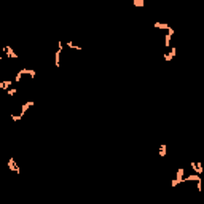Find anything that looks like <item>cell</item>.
Returning <instances> with one entry per match:
<instances>
[{
	"label": "cell",
	"instance_id": "cell-1",
	"mask_svg": "<svg viewBox=\"0 0 204 204\" xmlns=\"http://www.w3.org/2000/svg\"><path fill=\"white\" fill-rule=\"evenodd\" d=\"M183 172H185L183 167H178V171H177V174H176V178H174L172 183H171V187H172V188H176L177 185H180L182 182H183Z\"/></svg>",
	"mask_w": 204,
	"mask_h": 204
},
{
	"label": "cell",
	"instance_id": "cell-2",
	"mask_svg": "<svg viewBox=\"0 0 204 204\" xmlns=\"http://www.w3.org/2000/svg\"><path fill=\"white\" fill-rule=\"evenodd\" d=\"M61 53H62V42H57V50H56V53H54V65L56 67H59L61 65Z\"/></svg>",
	"mask_w": 204,
	"mask_h": 204
},
{
	"label": "cell",
	"instance_id": "cell-3",
	"mask_svg": "<svg viewBox=\"0 0 204 204\" xmlns=\"http://www.w3.org/2000/svg\"><path fill=\"white\" fill-rule=\"evenodd\" d=\"M191 171H193V172H195V174H198V176H201V174L204 172V167H203V164H201V163H196V161H191Z\"/></svg>",
	"mask_w": 204,
	"mask_h": 204
},
{
	"label": "cell",
	"instance_id": "cell-4",
	"mask_svg": "<svg viewBox=\"0 0 204 204\" xmlns=\"http://www.w3.org/2000/svg\"><path fill=\"white\" fill-rule=\"evenodd\" d=\"M176 54H177V48H171L169 51H167V53L163 54V57H164L166 62H171V61L174 59V56H176Z\"/></svg>",
	"mask_w": 204,
	"mask_h": 204
},
{
	"label": "cell",
	"instance_id": "cell-5",
	"mask_svg": "<svg viewBox=\"0 0 204 204\" xmlns=\"http://www.w3.org/2000/svg\"><path fill=\"white\" fill-rule=\"evenodd\" d=\"M8 169L10 171H13V172H16L18 176L21 174V171H19V167H18V164H16V161H14L13 158H8Z\"/></svg>",
	"mask_w": 204,
	"mask_h": 204
},
{
	"label": "cell",
	"instance_id": "cell-6",
	"mask_svg": "<svg viewBox=\"0 0 204 204\" xmlns=\"http://www.w3.org/2000/svg\"><path fill=\"white\" fill-rule=\"evenodd\" d=\"M176 34V30H174L172 27L167 30V34H166V38H164V43H166V48H169L171 46V40H172V35Z\"/></svg>",
	"mask_w": 204,
	"mask_h": 204
},
{
	"label": "cell",
	"instance_id": "cell-7",
	"mask_svg": "<svg viewBox=\"0 0 204 204\" xmlns=\"http://www.w3.org/2000/svg\"><path fill=\"white\" fill-rule=\"evenodd\" d=\"M3 51H5V54L8 57H13V59H18V57H19V56H18V53H14V51H13L11 46H3Z\"/></svg>",
	"mask_w": 204,
	"mask_h": 204
},
{
	"label": "cell",
	"instance_id": "cell-8",
	"mask_svg": "<svg viewBox=\"0 0 204 204\" xmlns=\"http://www.w3.org/2000/svg\"><path fill=\"white\" fill-rule=\"evenodd\" d=\"M201 180H203L201 176H198V174H195V172L183 178V182H196V183H198V182H201Z\"/></svg>",
	"mask_w": 204,
	"mask_h": 204
},
{
	"label": "cell",
	"instance_id": "cell-9",
	"mask_svg": "<svg viewBox=\"0 0 204 204\" xmlns=\"http://www.w3.org/2000/svg\"><path fill=\"white\" fill-rule=\"evenodd\" d=\"M34 104H35V102H32V101H29V102H25V104H23V105H21V112H19V115H21V116H24V115H25V112H27Z\"/></svg>",
	"mask_w": 204,
	"mask_h": 204
},
{
	"label": "cell",
	"instance_id": "cell-10",
	"mask_svg": "<svg viewBox=\"0 0 204 204\" xmlns=\"http://www.w3.org/2000/svg\"><path fill=\"white\" fill-rule=\"evenodd\" d=\"M153 27H155V29H161V30H169L171 25L166 24V23H159V21H155V23H153Z\"/></svg>",
	"mask_w": 204,
	"mask_h": 204
},
{
	"label": "cell",
	"instance_id": "cell-11",
	"mask_svg": "<svg viewBox=\"0 0 204 204\" xmlns=\"http://www.w3.org/2000/svg\"><path fill=\"white\" fill-rule=\"evenodd\" d=\"M21 72H23V75H29L30 78H35V75H37L34 69H21Z\"/></svg>",
	"mask_w": 204,
	"mask_h": 204
},
{
	"label": "cell",
	"instance_id": "cell-12",
	"mask_svg": "<svg viewBox=\"0 0 204 204\" xmlns=\"http://www.w3.org/2000/svg\"><path fill=\"white\" fill-rule=\"evenodd\" d=\"M11 85H13L11 80H5V81H0V89H6V91H8Z\"/></svg>",
	"mask_w": 204,
	"mask_h": 204
},
{
	"label": "cell",
	"instance_id": "cell-13",
	"mask_svg": "<svg viewBox=\"0 0 204 204\" xmlns=\"http://www.w3.org/2000/svg\"><path fill=\"white\" fill-rule=\"evenodd\" d=\"M166 150H167L166 144H161V145H159V153H158V155L161 156V158H164V156H166Z\"/></svg>",
	"mask_w": 204,
	"mask_h": 204
},
{
	"label": "cell",
	"instance_id": "cell-14",
	"mask_svg": "<svg viewBox=\"0 0 204 204\" xmlns=\"http://www.w3.org/2000/svg\"><path fill=\"white\" fill-rule=\"evenodd\" d=\"M65 45H67L69 46V48H72V50H76V51H81L83 48H81V46H78V45H75V43L74 42H67V43H65Z\"/></svg>",
	"mask_w": 204,
	"mask_h": 204
},
{
	"label": "cell",
	"instance_id": "cell-15",
	"mask_svg": "<svg viewBox=\"0 0 204 204\" xmlns=\"http://www.w3.org/2000/svg\"><path fill=\"white\" fill-rule=\"evenodd\" d=\"M21 78H23V72H18V74H16V76H14V83H19L21 81Z\"/></svg>",
	"mask_w": 204,
	"mask_h": 204
},
{
	"label": "cell",
	"instance_id": "cell-16",
	"mask_svg": "<svg viewBox=\"0 0 204 204\" xmlns=\"http://www.w3.org/2000/svg\"><path fill=\"white\" fill-rule=\"evenodd\" d=\"M132 3H134V6H140V8L145 5V2H144V0H134Z\"/></svg>",
	"mask_w": 204,
	"mask_h": 204
},
{
	"label": "cell",
	"instance_id": "cell-17",
	"mask_svg": "<svg viewBox=\"0 0 204 204\" xmlns=\"http://www.w3.org/2000/svg\"><path fill=\"white\" fill-rule=\"evenodd\" d=\"M16 93H18V89H14V88H10L8 91H6V94H8V96H14Z\"/></svg>",
	"mask_w": 204,
	"mask_h": 204
},
{
	"label": "cell",
	"instance_id": "cell-18",
	"mask_svg": "<svg viewBox=\"0 0 204 204\" xmlns=\"http://www.w3.org/2000/svg\"><path fill=\"white\" fill-rule=\"evenodd\" d=\"M21 118H23V116H21L19 113H18V115H11V120H13V121H21Z\"/></svg>",
	"mask_w": 204,
	"mask_h": 204
}]
</instances>
